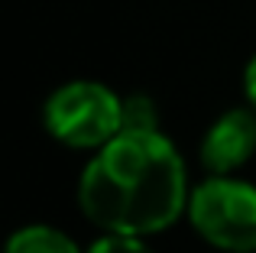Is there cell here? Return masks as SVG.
I'll list each match as a JSON object with an SVG mask.
<instances>
[{
    "label": "cell",
    "instance_id": "3",
    "mask_svg": "<svg viewBox=\"0 0 256 253\" xmlns=\"http://www.w3.org/2000/svg\"><path fill=\"white\" fill-rule=\"evenodd\" d=\"M192 224L224 253H256V185L214 176L188 198Z\"/></svg>",
    "mask_w": 256,
    "mask_h": 253
},
{
    "label": "cell",
    "instance_id": "2",
    "mask_svg": "<svg viewBox=\"0 0 256 253\" xmlns=\"http://www.w3.org/2000/svg\"><path fill=\"white\" fill-rule=\"evenodd\" d=\"M46 130L72 150H100L124 130V101L98 82H68L46 101Z\"/></svg>",
    "mask_w": 256,
    "mask_h": 253
},
{
    "label": "cell",
    "instance_id": "5",
    "mask_svg": "<svg viewBox=\"0 0 256 253\" xmlns=\"http://www.w3.org/2000/svg\"><path fill=\"white\" fill-rule=\"evenodd\" d=\"M4 253H78V247L62 230L46 228V224H30V228H20L6 240Z\"/></svg>",
    "mask_w": 256,
    "mask_h": 253
},
{
    "label": "cell",
    "instance_id": "8",
    "mask_svg": "<svg viewBox=\"0 0 256 253\" xmlns=\"http://www.w3.org/2000/svg\"><path fill=\"white\" fill-rule=\"evenodd\" d=\"M244 88H246V98H250V104L256 108V56H253V62L246 65V75H244Z\"/></svg>",
    "mask_w": 256,
    "mask_h": 253
},
{
    "label": "cell",
    "instance_id": "6",
    "mask_svg": "<svg viewBox=\"0 0 256 253\" xmlns=\"http://www.w3.org/2000/svg\"><path fill=\"white\" fill-rule=\"evenodd\" d=\"M124 130H156V110L146 98H126L124 101Z\"/></svg>",
    "mask_w": 256,
    "mask_h": 253
},
{
    "label": "cell",
    "instance_id": "4",
    "mask_svg": "<svg viewBox=\"0 0 256 253\" xmlns=\"http://www.w3.org/2000/svg\"><path fill=\"white\" fill-rule=\"evenodd\" d=\"M256 150V117L250 110H227L211 124L201 143V162L214 176H230Z\"/></svg>",
    "mask_w": 256,
    "mask_h": 253
},
{
    "label": "cell",
    "instance_id": "7",
    "mask_svg": "<svg viewBox=\"0 0 256 253\" xmlns=\"http://www.w3.org/2000/svg\"><path fill=\"white\" fill-rule=\"evenodd\" d=\"M88 253H152L140 237H130V234H107L100 237Z\"/></svg>",
    "mask_w": 256,
    "mask_h": 253
},
{
    "label": "cell",
    "instance_id": "1",
    "mask_svg": "<svg viewBox=\"0 0 256 253\" xmlns=\"http://www.w3.org/2000/svg\"><path fill=\"white\" fill-rule=\"evenodd\" d=\"M188 198L182 156L159 130H120L88 162L78 185L88 221L130 237L172 228Z\"/></svg>",
    "mask_w": 256,
    "mask_h": 253
}]
</instances>
